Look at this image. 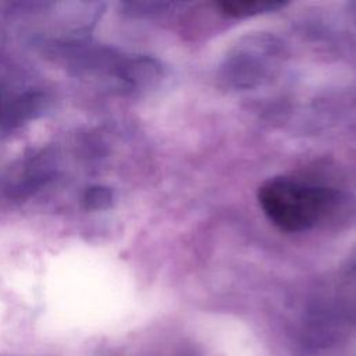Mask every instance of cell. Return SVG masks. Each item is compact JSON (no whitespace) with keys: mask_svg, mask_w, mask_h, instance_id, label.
Wrapping results in <instances>:
<instances>
[{"mask_svg":"<svg viewBox=\"0 0 356 356\" xmlns=\"http://www.w3.org/2000/svg\"><path fill=\"white\" fill-rule=\"evenodd\" d=\"M259 203L267 218L285 232L314 227L335 203L334 191L291 178H271L259 189Z\"/></svg>","mask_w":356,"mask_h":356,"instance_id":"1","label":"cell"},{"mask_svg":"<svg viewBox=\"0 0 356 356\" xmlns=\"http://www.w3.org/2000/svg\"><path fill=\"white\" fill-rule=\"evenodd\" d=\"M218 6L225 14L231 17L245 18L278 10L284 7V3L273 0H225Z\"/></svg>","mask_w":356,"mask_h":356,"instance_id":"2","label":"cell"},{"mask_svg":"<svg viewBox=\"0 0 356 356\" xmlns=\"http://www.w3.org/2000/svg\"><path fill=\"white\" fill-rule=\"evenodd\" d=\"M85 203L89 209H104L111 204L113 193L104 186H92L85 193Z\"/></svg>","mask_w":356,"mask_h":356,"instance_id":"3","label":"cell"}]
</instances>
